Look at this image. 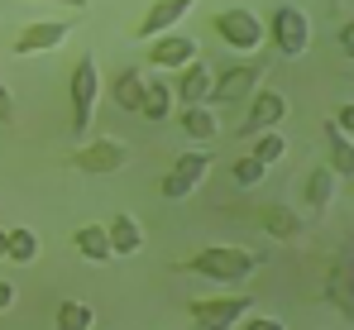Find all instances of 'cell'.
Here are the masks:
<instances>
[{
  "label": "cell",
  "instance_id": "cell-28",
  "mask_svg": "<svg viewBox=\"0 0 354 330\" xmlns=\"http://www.w3.org/2000/svg\"><path fill=\"white\" fill-rule=\"evenodd\" d=\"M239 326H249V330H283V321H278V316H254V311H249Z\"/></svg>",
  "mask_w": 354,
  "mask_h": 330
},
{
  "label": "cell",
  "instance_id": "cell-24",
  "mask_svg": "<svg viewBox=\"0 0 354 330\" xmlns=\"http://www.w3.org/2000/svg\"><path fill=\"white\" fill-rule=\"evenodd\" d=\"M53 326L58 330H91L96 326V311H91L86 302H62L58 316H53Z\"/></svg>",
  "mask_w": 354,
  "mask_h": 330
},
{
  "label": "cell",
  "instance_id": "cell-15",
  "mask_svg": "<svg viewBox=\"0 0 354 330\" xmlns=\"http://www.w3.org/2000/svg\"><path fill=\"white\" fill-rule=\"evenodd\" d=\"M335 187H340V172L326 163V167H311L306 182H301V201L311 206V216H326L335 206Z\"/></svg>",
  "mask_w": 354,
  "mask_h": 330
},
{
  "label": "cell",
  "instance_id": "cell-19",
  "mask_svg": "<svg viewBox=\"0 0 354 330\" xmlns=\"http://www.w3.org/2000/svg\"><path fill=\"white\" fill-rule=\"evenodd\" d=\"M72 244H77V254H82V259H91V264H111V259H115L106 225H82V230L72 235Z\"/></svg>",
  "mask_w": 354,
  "mask_h": 330
},
{
  "label": "cell",
  "instance_id": "cell-7",
  "mask_svg": "<svg viewBox=\"0 0 354 330\" xmlns=\"http://www.w3.org/2000/svg\"><path fill=\"white\" fill-rule=\"evenodd\" d=\"M263 82V62L259 57H249V62H235V67H225L221 77H211V106H239V101H249L254 96V86Z\"/></svg>",
  "mask_w": 354,
  "mask_h": 330
},
{
  "label": "cell",
  "instance_id": "cell-27",
  "mask_svg": "<svg viewBox=\"0 0 354 330\" xmlns=\"http://www.w3.org/2000/svg\"><path fill=\"white\" fill-rule=\"evenodd\" d=\"M0 125H15V91L0 82Z\"/></svg>",
  "mask_w": 354,
  "mask_h": 330
},
{
  "label": "cell",
  "instance_id": "cell-30",
  "mask_svg": "<svg viewBox=\"0 0 354 330\" xmlns=\"http://www.w3.org/2000/svg\"><path fill=\"white\" fill-rule=\"evenodd\" d=\"M335 39H340V53H354V24H340Z\"/></svg>",
  "mask_w": 354,
  "mask_h": 330
},
{
  "label": "cell",
  "instance_id": "cell-25",
  "mask_svg": "<svg viewBox=\"0 0 354 330\" xmlns=\"http://www.w3.org/2000/svg\"><path fill=\"white\" fill-rule=\"evenodd\" d=\"M249 139H254V158H259V163H278V158L288 154V139L278 134V125H273V129H259V134H249Z\"/></svg>",
  "mask_w": 354,
  "mask_h": 330
},
{
  "label": "cell",
  "instance_id": "cell-9",
  "mask_svg": "<svg viewBox=\"0 0 354 330\" xmlns=\"http://www.w3.org/2000/svg\"><path fill=\"white\" fill-rule=\"evenodd\" d=\"M72 29H77V19H34V24H24V29H19L15 53H19V57L53 53V48H62V44L72 39Z\"/></svg>",
  "mask_w": 354,
  "mask_h": 330
},
{
  "label": "cell",
  "instance_id": "cell-13",
  "mask_svg": "<svg viewBox=\"0 0 354 330\" xmlns=\"http://www.w3.org/2000/svg\"><path fill=\"white\" fill-rule=\"evenodd\" d=\"M350 277H354V264H350V249H340L335 259H330V273H326V302L345 316V321H354V287H350Z\"/></svg>",
  "mask_w": 354,
  "mask_h": 330
},
{
  "label": "cell",
  "instance_id": "cell-16",
  "mask_svg": "<svg viewBox=\"0 0 354 330\" xmlns=\"http://www.w3.org/2000/svg\"><path fill=\"white\" fill-rule=\"evenodd\" d=\"M177 72H182V77H177L173 96L182 101V106H196V101H206V96H211V77H216V72H211V67H206L201 57H192V62H182Z\"/></svg>",
  "mask_w": 354,
  "mask_h": 330
},
{
  "label": "cell",
  "instance_id": "cell-26",
  "mask_svg": "<svg viewBox=\"0 0 354 330\" xmlns=\"http://www.w3.org/2000/svg\"><path fill=\"white\" fill-rule=\"evenodd\" d=\"M263 172H268V163H259L254 154H244V158H235V167H230L235 187H259V182H263Z\"/></svg>",
  "mask_w": 354,
  "mask_h": 330
},
{
  "label": "cell",
  "instance_id": "cell-31",
  "mask_svg": "<svg viewBox=\"0 0 354 330\" xmlns=\"http://www.w3.org/2000/svg\"><path fill=\"white\" fill-rule=\"evenodd\" d=\"M10 306H15V282L0 277V311H10Z\"/></svg>",
  "mask_w": 354,
  "mask_h": 330
},
{
  "label": "cell",
  "instance_id": "cell-10",
  "mask_svg": "<svg viewBox=\"0 0 354 330\" xmlns=\"http://www.w3.org/2000/svg\"><path fill=\"white\" fill-rule=\"evenodd\" d=\"M288 120V96L278 91V86H254V96H249V115H244V129L239 134H259V129H273V125H283Z\"/></svg>",
  "mask_w": 354,
  "mask_h": 330
},
{
  "label": "cell",
  "instance_id": "cell-22",
  "mask_svg": "<svg viewBox=\"0 0 354 330\" xmlns=\"http://www.w3.org/2000/svg\"><path fill=\"white\" fill-rule=\"evenodd\" d=\"M5 259H15V264H34V259H39V235H34L29 225L5 230Z\"/></svg>",
  "mask_w": 354,
  "mask_h": 330
},
{
  "label": "cell",
  "instance_id": "cell-6",
  "mask_svg": "<svg viewBox=\"0 0 354 330\" xmlns=\"http://www.w3.org/2000/svg\"><path fill=\"white\" fill-rule=\"evenodd\" d=\"M216 39L235 53H259L268 39H263V19L254 10H221L216 15Z\"/></svg>",
  "mask_w": 354,
  "mask_h": 330
},
{
  "label": "cell",
  "instance_id": "cell-34",
  "mask_svg": "<svg viewBox=\"0 0 354 330\" xmlns=\"http://www.w3.org/2000/svg\"><path fill=\"white\" fill-rule=\"evenodd\" d=\"M0 259H5V230H0Z\"/></svg>",
  "mask_w": 354,
  "mask_h": 330
},
{
  "label": "cell",
  "instance_id": "cell-1",
  "mask_svg": "<svg viewBox=\"0 0 354 330\" xmlns=\"http://www.w3.org/2000/svg\"><path fill=\"white\" fill-rule=\"evenodd\" d=\"M259 264H263V254H249L239 244H206L192 259H182L177 268L182 273H196V277H211V282H244Z\"/></svg>",
  "mask_w": 354,
  "mask_h": 330
},
{
  "label": "cell",
  "instance_id": "cell-17",
  "mask_svg": "<svg viewBox=\"0 0 354 330\" xmlns=\"http://www.w3.org/2000/svg\"><path fill=\"white\" fill-rule=\"evenodd\" d=\"M177 129H182L192 144H211V139H216V129H221V120H216V110L206 106V101H196V106H182Z\"/></svg>",
  "mask_w": 354,
  "mask_h": 330
},
{
  "label": "cell",
  "instance_id": "cell-23",
  "mask_svg": "<svg viewBox=\"0 0 354 330\" xmlns=\"http://www.w3.org/2000/svg\"><path fill=\"white\" fill-rule=\"evenodd\" d=\"M326 144H330V167L345 177V172H354V144H350V134L335 125V120H326Z\"/></svg>",
  "mask_w": 354,
  "mask_h": 330
},
{
  "label": "cell",
  "instance_id": "cell-21",
  "mask_svg": "<svg viewBox=\"0 0 354 330\" xmlns=\"http://www.w3.org/2000/svg\"><path fill=\"white\" fill-rule=\"evenodd\" d=\"M173 86L168 82H144V96H139V115L144 120H153V125H163L168 115H173Z\"/></svg>",
  "mask_w": 354,
  "mask_h": 330
},
{
  "label": "cell",
  "instance_id": "cell-12",
  "mask_svg": "<svg viewBox=\"0 0 354 330\" xmlns=\"http://www.w3.org/2000/svg\"><path fill=\"white\" fill-rule=\"evenodd\" d=\"M144 44H149V62L153 67H182V62H192L201 53V44L192 34H177V29H163V34L144 39Z\"/></svg>",
  "mask_w": 354,
  "mask_h": 330
},
{
  "label": "cell",
  "instance_id": "cell-14",
  "mask_svg": "<svg viewBox=\"0 0 354 330\" xmlns=\"http://www.w3.org/2000/svg\"><path fill=\"white\" fill-rule=\"evenodd\" d=\"M192 10H196V0H153V5L144 10V19L134 24V34H139V39H153V34H163V29H177Z\"/></svg>",
  "mask_w": 354,
  "mask_h": 330
},
{
  "label": "cell",
  "instance_id": "cell-29",
  "mask_svg": "<svg viewBox=\"0 0 354 330\" xmlns=\"http://www.w3.org/2000/svg\"><path fill=\"white\" fill-rule=\"evenodd\" d=\"M335 125H340L345 134H354V106H340V110H335Z\"/></svg>",
  "mask_w": 354,
  "mask_h": 330
},
{
  "label": "cell",
  "instance_id": "cell-4",
  "mask_svg": "<svg viewBox=\"0 0 354 330\" xmlns=\"http://www.w3.org/2000/svg\"><path fill=\"white\" fill-rule=\"evenodd\" d=\"M187 311H192V321L206 330H230L239 326L249 311H254V297L249 292H221V297H192L187 302Z\"/></svg>",
  "mask_w": 354,
  "mask_h": 330
},
{
  "label": "cell",
  "instance_id": "cell-3",
  "mask_svg": "<svg viewBox=\"0 0 354 330\" xmlns=\"http://www.w3.org/2000/svg\"><path fill=\"white\" fill-rule=\"evenodd\" d=\"M67 101H72V129H91L96 120V101H101V67H96V53H82V62L72 67L67 77Z\"/></svg>",
  "mask_w": 354,
  "mask_h": 330
},
{
  "label": "cell",
  "instance_id": "cell-32",
  "mask_svg": "<svg viewBox=\"0 0 354 330\" xmlns=\"http://www.w3.org/2000/svg\"><path fill=\"white\" fill-rule=\"evenodd\" d=\"M39 5H62V10H86V0H39Z\"/></svg>",
  "mask_w": 354,
  "mask_h": 330
},
{
  "label": "cell",
  "instance_id": "cell-18",
  "mask_svg": "<svg viewBox=\"0 0 354 330\" xmlns=\"http://www.w3.org/2000/svg\"><path fill=\"white\" fill-rule=\"evenodd\" d=\"M106 235H111V249H115V259H134V254L144 249V225L129 216V211H120V216L106 225Z\"/></svg>",
  "mask_w": 354,
  "mask_h": 330
},
{
  "label": "cell",
  "instance_id": "cell-33",
  "mask_svg": "<svg viewBox=\"0 0 354 330\" xmlns=\"http://www.w3.org/2000/svg\"><path fill=\"white\" fill-rule=\"evenodd\" d=\"M330 5H335V15H345V0H330Z\"/></svg>",
  "mask_w": 354,
  "mask_h": 330
},
{
  "label": "cell",
  "instance_id": "cell-20",
  "mask_svg": "<svg viewBox=\"0 0 354 330\" xmlns=\"http://www.w3.org/2000/svg\"><path fill=\"white\" fill-rule=\"evenodd\" d=\"M139 96H144V72H139V67H120L115 82H111V106L115 110H139Z\"/></svg>",
  "mask_w": 354,
  "mask_h": 330
},
{
  "label": "cell",
  "instance_id": "cell-2",
  "mask_svg": "<svg viewBox=\"0 0 354 330\" xmlns=\"http://www.w3.org/2000/svg\"><path fill=\"white\" fill-rule=\"evenodd\" d=\"M263 39L278 48V57H301L311 48V15L292 5V0H283V5H273V15L263 19Z\"/></svg>",
  "mask_w": 354,
  "mask_h": 330
},
{
  "label": "cell",
  "instance_id": "cell-8",
  "mask_svg": "<svg viewBox=\"0 0 354 330\" xmlns=\"http://www.w3.org/2000/svg\"><path fill=\"white\" fill-rule=\"evenodd\" d=\"M206 167H211V149L206 144H196V149H187V154H177L173 158V172L158 182V192L168 196V201H187L196 187H201V177H206Z\"/></svg>",
  "mask_w": 354,
  "mask_h": 330
},
{
  "label": "cell",
  "instance_id": "cell-5",
  "mask_svg": "<svg viewBox=\"0 0 354 330\" xmlns=\"http://www.w3.org/2000/svg\"><path fill=\"white\" fill-rule=\"evenodd\" d=\"M129 163V149L111 139V134H91L82 149H72L67 154V167H77V172H91V177H106V172H120V167Z\"/></svg>",
  "mask_w": 354,
  "mask_h": 330
},
{
  "label": "cell",
  "instance_id": "cell-11",
  "mask_svg": "<svg viewBox=\"0 0 354 330\" xmlns=\"http://www.w3.org/2000/svg\"><path fill=\"white\" fill-rule=\"evenodd\" d=\"M254 220H259V230H263V235H273L278 244H292V239L306 235V220L297 216L292 206H283V201H259Z\"/></svg>",
  "mask_w": 354,
  "mask_h": 330
}]
</instances>
